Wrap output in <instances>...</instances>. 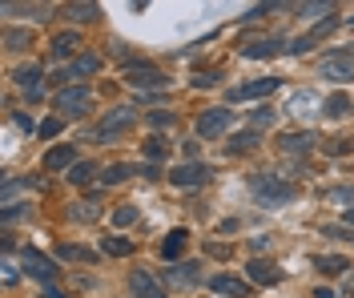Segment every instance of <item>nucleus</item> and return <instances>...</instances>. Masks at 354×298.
<instances>
[{
  "label": "nucleus",
  "mask_w": 354,
  "mask_h": 298,
  "mask_svg": "<svg viewBox=\"0 0 354 298\" xmlns=\"http://www.w3.org/2000/svg\"><path fill=\"white\" fill-rule=\"evenodd\" d=\"M250 189H254V198H258L266 209L282 206V202L294 198V185L282 182V178H274V174H258V178H250Z\"/></svg>",
  "instance_id": "f257e3e1"
},
{
  "label": "nucleus",
  "mask_w": 354,
  "mask_h": 298,
  "mask_svg": "<svg viewBox=\"0 0 354 298\" xmlns=\"http://www.w3.org/2000/svg\"><path fill=\"white\" fill-rule=\"evenodd\" d=\"M334 202H342L346 209H354V185H338V189H330Z\"/></svg>",
  "instance_id": "2f4dec72"
},
{
  "label": "nucleus",
  "mask_w": 354,
  "mask_h": 298,
  "mask_svg": "<svg viewBox=\"0 0 354 298\" xmlns=\"http://www.w3.org/2000/svg\"><path fill=\"white\" fill-rule=\"evenodd\" d=\"M322 234H330V238H351L354 242V230H342V226H326Z\"/></svg>",
  "instance_id": "4c0bfd02"
},
{
  "label": "nucleus",
  "mask_w": 354,
  "mask_h": 298,
  "mask_svg": "<svg viewBox=\"0 0 354 298\" xmlns=\"http://www.w3.org/2000/svg\"><path fill=\"white\" fill-rule=\"evenodd\" d=\"M28 209H32V206H4V226H8V222H17V218H24Z\"/></svg>",
  "instance_id": "f704fd0d"
},
{
  "label": "nucleus",
  "mask_w": 354,
  "mask_h": 298,
  "mask_svg": "<svg viewBox=\"0 0 354 298\" xmlns=\"http://www.w3.org/2000/svg\"><path fill=\"white\" fill-rule=\"evenodd\" d=\"M185 242H189V230H169L165 234V242H161V258L165 262H174V258H181V250H185Z\"/></svg>",
  "instance_id": "2eb2a0df"
},
{
  "label": "nucleus",
  "mask_w": 354,
  "mask_h": 298,
  "mask_svg": "<svg viewBox=\"0 0 354 298\" xmlns=\"http://www.w3.org/2000/svg\"><path fill=\"white\" fill-rule=\"evenodd\" d=\"M105 254L109 258H125V254H133V242L129 238H105Z\"/></svg>",
  "instance_id": "cd10ccee"
},
{
  "label": "nucleus",
  "mask_w": 354,
  "mask_h": 298,
  "mask_svg": "<svg viewBox=\"0 0 354 298\" xmlns=\"http://www.w3.org/2000/svg\"><path fill=\"white\" fill-rule=\"evenodd\" d=\"M73 209H77V214H73L77 222H88V218H97V202H81V206H73Z\"/></svg>",
  "instance_id": "72a5a7b5"
},
{
  "label": "nucleus",
  "mask_w": 354,
  "mask_h": 298,
  "mask_svg": "<svg viewBox=\"0 0 354 298\" xmlns=\"http://www.w3.org/2000/svg\"><path fill=\"white\" fill-rule=\"evenodd\" d=\"M133 174H137V169H133V165H109V169H105V178H101V182H105V185H117V182H125V178H133Z\"/></svg>",
  "instance_id": "c85d7f7f"
},
{
  "label": "nucleus",
  "mask_w": 354,
  "mask_h": 298,
  "mask_svg": "<svg viewBox=\"0 0 354 298\" xmlns=\"http://www.w3.org/2000/svg\"><path fill=\"white\" fill-rule=\"evenodd\" d=\"M278 89V77H262V81H254V85H238V89H230V101H254V97H266V93Z\"/></svg>",
  "instance_id": "f8f14e48"
},
{
  "label": "nucleus",
  "mask_w": 354,
  "mask_h": 298,
  "mask_svg": "<svg viewBox=\"0 0 354 298\" xmlns=\"http://www.w3.org/2000/svg\"><path fill=\"white\" fill-rule=\"evenodd\" d=\"M48 169H73L77 165V149L73 145H61V149H48V158H44Z\"/></svg>",
  "instance_id": "6ab92c4d"
},
{
  "label": "nucleus",
  "mask_w": 354,
  "mask_h": 298,
  "mask_svg": "<svg viewBox=\"0 0 354 298\" xmlns=\"http://www.w3.org/2000/svg\"><path fill=\"white\" fill-rule=\"evenodd\" d=\"M209 178V165H201V161H185V165H177L174 174H169V182L181 185V189H189V185H201Z\"/></svg>",
  "instance_id": "0eeeda50"
},
{
  "label": "nucleus",
  "mask_w": 354,
  "mask_h": 298,
  "mask_svg": "<svg viewBox=\"0 0 354 298\" xmlns=\"http://www.w3.org/2000/svg\"><path fill=\"white\" fill-rule=\"evenodd\" d=\"M169 121H174L169 113H149V125H153V129H161V125H169Z\"/></svg>",
  "instance_id": "ea45409f"
},
{
  "label": "nucleus",
  "mask_w": 354,
  "mask_h": 298,
  "mask_svg": "<svg viewBox=\"0 0 354 298\" xmlns=\"http://www.w3.org/2000/svg\"><path fill=\"white\" fill-rule=\"evenodd\" d=\"M61 258H73V262H85V258H93V250H85V246H61Z\"/></svg>",
  "instance_id": "473e14b6"
},
{
  "label": "nucleus",
  "mask_w": 354,
  "mask_h": 298,
  "mask_svg": "<svg viewBox=\"0 0 354 298\" xmlns=\"http://www.w3.org/2000/svg\"><path fill=\"white\" fill-rule=\"evenodd\" d=\"M230 125H234V113H230V109H205V113L198 117V133L201 138H221Z\"/></svg>",
  "instance_id": "39448f33"
},
{
  "label": "nucleus",
  "mask_w": 354,
  "mask_h": 298,
  "mask_svg": "<svg viewBox=\"0 0 354 298\" xmlns=\"http://www.w3.org/2000/svg\"><path fill=\"white\" fill-rule=\"evenodd\" d=\"M12 81L28 93V101H37V97H41V65H24V69H17V73H12Z\"/></svg>",
  "instance_id": "4468645a"
},
{
  "label": "nucleus",
  "mask_w": 354,
  "mask_h": 298,
  "mask_svg": "<svg viewBox=\"0 0 354 298\" xmlns=\"http://www.w3.org/2000/svg\"><path fill=\"white\" fill-rule=\"evenodd\" d=\"M28 41H32V32H21V28H8V32H4V45L8 48H21V45H28Z\"/></svg>",
  "instance_id": "c756f323"
},
{
  "label": "nucleus",
  "mask_w": 354,
  "mask_h": 298,
  "mask_svg": "<svg viewBox=\"0 0 354 298\" xmlns=\"http://www.w3.org/2000/svg\"><path fill=\"white\" fill-rule=\"evenodd\" d=\"M65 12L73 17V21H97V17H101V8H97V4H68Z\"/></svg>",
  "instance_id": "bb28decb"
},
{
  "label": "nucleus",
  "mask_w": 354,
  "mask_h": 298,
  "mask_svg": "<svg viewBox=\"0 0 354 298\" xmlns=\"http://www.w3.org/2000/svg\"><path fill=\"white\" fill-rule=\"evenodd\" d=\"M194 85H198V89H209V85H218V73H198V77H194Z\"/></svg>",
  "instance_id": "e433bc0d"
},
{
  "label": "nucleus",
  "mask_w": 354,
  "mask_h": 298,
  "mask_svg": "<svg viewBox=\"0 0 354 298\" xmlns=\"http://www.w3.org/2000/svg\"><path fill=\"white\" fill-rule=\"evenodd\" d=\"M209 290L221 298H245L250 295V282H242V278H234V274H214L209 278Z\"/></svg>",
  "instance_id": "9d476101"
},
{
  "label": "nucleus",
  "mask_w": 354,
  "mask_h": 298,
  "mask_svg": "<svg viewBox=\"0 0 354 298\" xmlns=\"http://www.w3.org/2000/svg\"><path fill=\"white\" fill-rule=\"evenodd\" d=\"M21 266H24V274L41 278V282H53V278L61 274V270H57V262H53V258H44L41 250H32V246H24V254H21Z\"/></svg>",
  "instance_id": "20e7f679"
},
{
  "label": "nucleus",
  "mask_w": 354,
  "mask_h": 298,
  "mask_svg": "<svg viewBox=\"0 0 354 298\" xmlns=\"http://www.w3.org/2000/svg\"><path fill=\"white\" fill-rule=\"evenodd\" d=\"M346 109H351V97H346V93H330V97L322 101V113L326 117H342Z\"/></svg>",
  "instance_id": "5701e85b"
},
{
  "label": "nucleus",
  "mask_w": 354,
  "mask_h": 298,
  "mask_svg": "<svg viewBox=\"0 0 354 298\" xmlns=\"http://www.w3.org/2000/svg\"><path fill=\"white\" fill-rule=\"evenodd\" d=\"M245 274L254 278V282H262V286H274V282H282V270H278L274 262H262V258H250Z\"/></svg>",
  "instance_id": "ddd939ff"
},
{
  "label": "nucleus",
  "mask_w": 354,
  "mask_h": 298,
  "mask_svg": "<svg viewBox=\"0 0 354 298\" xmlns=\"http://www.w3.org/2000/svg\"><path fill=\"white\" fill-rule=\"evenodd\" d=\"M44 298H68V295H61L57 286H48V290H44Z\"/></svg>",
  "instance_id": "a19ab883"
},
{
  "label": "nucleus",
  "mask_w": 354,
  "mask_h": 298,
  "mask_svg": "<svg viewBox=\"0 0 354 298\" xmlns=\"http://www.w3.org/2000/svg\"><path fill=\"white\" fill-rule=\"evenodd\" d=\"M310 145H318L314 133H282V141H278V149H282V153H306Z\"/></svg>",
  "instance_id": "a211bd4d"
},
{
  "label": "nucleus",
  "mask_w": 354,
  "mask_h": 298,
  "mask_svg": "<svg viewBox=\"0 0 354 298\" xmlns=\"http://www.w3.org/2000/svg\"><path fill=\"white\" fill-rule=\"evenodd\" d=\"M77 48H81V37H77V32H57V37H53V57H57V61H61V57H73Z\"/></svg>",
  "instance_id": "aec40b11"
},
{
  "label": "nucleus",
  "mask_w": 354,
  "mask_h": 298,
  "mask_svg": "<svg viewBox=\"0 0 354 298\" xmlns=\"http://www.w3.org/2000/svg\"><path fill=\"white\" fill-rule=\"evenodd\" d=\"M113 222H117V226H133V222H137V206H117Z\"/></svg>",
  "instance_id": "7c9ffc66"
},
{
  "label": "nucleus",
  "mask_w": 354,
  "mask_h": 298,
  "mask_svg": "<svg viewBox=\"0 0 354 298\" xmlns=\"http://www.w3.org/2000/svg\"><path fill=\"white\" fill-rule=\"evenodd\" d=\"M125 81L137 89H161L165 85V73L149 69V65H125Z\"/></svg>",
  "instance_id": "6e6552de"
},
{
  "label": "nucleus",
  "mask_w": 354,
  "mask_h": 298,
  "mask_svg": "<svg viewBox=\"0 0 354 298\" xmlns=\"http://www.w3.org/2000/svg\"><path fill=\"white\" fill-rule=\"evenodd\" d=\"M314 298H334V290H326V286H318V295Z\"/></svg>",
  "instance_id": "79ce46f5"
},
{
  "label": "nucleus",
  "mask_w": 354,
  "mask_h": 298,
  "mask_svg": "<svg viewBox=\"0 0 354 298\" xmlns=\"http://www.w3.org/2000/svg\"><path fill=\"white\" fill-rule=\"evenodd\" d=\"M169 282H174V286H194V282H198V262L174 266V270H169Z\"/></svg>",
  "instance_id": "4be33fe9"
},
{
  "label": "nucleus",
  "mask_w": 354,
  "mask_h": 298,
  "mask_svg": "<svg viewBox=\"0 0 354 298\" xmlns=\"http://www.w3.org/2000/svg\"><path fill=\"white\" fill-rule=\"evenodd\" d=\"M351 21H354V17H351Z\"/></svg>",
  "instance_id": "a18cd8bd"
},
{
  "label": "nucleus",
  "mask_w": 354,
  "mask_h": 298,
  "mask_svg": "<svg viewBox=\"0 0 354 298\" xmlns=\"http://www.w3.org/2000/svg\"><path fill=\"white\" fill-rule=\"evenodd\" d=\"M57 133H61V121H57V117H48V121L41 125V138H57Z\"/></svg>",
  "instance_id": "c9c22d12"
},
{
  "label": "nucleus",
  "mask_w": 354,
  "mask_h": 298,
  "mask_svg": "<svg viewBox=\"0 0 354 298\" xmlns=\"http://www.w3.org/2000/svg\"><path fill=\"white\" fill-rule=\"evenodd\" d=\"M351 262L342 258V254H322V258H314V270L318 274H338V270H346Z\"/></svg>",
  "instance_id": "412c9836"
},
{
  "label": "nucleus",
  "mask_w": 354,
  "mask_h": 298,
  "mask_svg": "<svg viewBox=\"0 0 354 298\" xmlns=\"http://www.w3.org/2000/svg\"><path fill=\"white\" fill-rule=\"evenodd\" d=\"M129 125H133V109H129V105H121V109H113V113L97 125V138L109 141L113 133H121V129H129Z\"/></svg>",
  "instance_id": "1a4fd4ad"
},
{
  "label": "nucleus",
  "mask_w": 354,
  "mask_h": 298,
  "mask_svg": "<svg viewBox=\"0 0 354 298\" xmlns=\"http://www.w3.org/2000/svg\"><path fill=\"white\" fill-rule=\"evenodd\" d=\"M254 145H258V129H245V133H234V138H230V149H234V153H245V149H254Z\"/></svg>",
  "instance_id": "a878e982"
},
{
  "label": "nucleus",
  "mask_w": 354,
  "mask_h": 298,
  "mask_svg": "<svg viewBox=\"0 0 354 298\" xmlns=\"http://www.w3.org/2000/svg\"><path fill=\"white\" fill-rule=\"evenodd\" d=\"M93 174H97V165H93V161H77V165L68 169V182H73V185H88V182H93Z\"/></svg>",
  "instance_id": "b1692460"
},
{
  "label": "nucleus",
  "mask_w": 354,
  "mask_h": 298,
  "mask_svg": "<svg viewBox=\"0 0 354 298\" xmlns=\"http://www.w3.org/2000/svg\"><path fill=\"white\" fill-rule=\"evenodd\" d=\"M165 153H169V141L161 138V133L145 141V158H149V161H157V165H161V161H165Z\"/></svg>",
  "instance_id": "393cba45"
},
{
  "label": "nucleus",
  "mask_w": 354,
  "mask_h": 298,
  "mask_svg": "<svg viewBox=\"0 0 354 298\" xmlns=\"http://www.w3.org/2000/svg\"><path fill=\"white\" fill-rule=\"evenodd\" d=\"M278 48H286V41L282 37H262V41H250V45H242L245 57H274ZM290 53V48H286Z\"/></svg>",
  "instance_id": "f3484780"
},
{
  "label": "nucleus",
  "mask_w": 354,
  "mask_h": 298,
  "mask_svg": "<svg viewBox=\"0 0 354 298\" xmlns=\"http://www.w3.org/2000/svg\"><path fill=\"white\" fill-rule=\"evenodd\" d=\"M17 266H12V258H4V282H8V286H12V282H17Z\"/></svg>",
  "instance_id": "58836bf2"
},
{
  "label": "nucleus",
  "mask_w": 354,
  "mask_h": 298,
  "mask_svg": "<svg viewBox=\"0 0 354 298\" xmlns=\"http://www.w3.org/2000/svg\"><path fill=\"white\" fill-rule=\"evenodd\" d=\"M346 226H354V209H346Z\"/></svg>",
  "instance_id": "37998d69"
},
{
  "label": "nucleus",
  "mask_w": 354,
  "mask_h": 298,
  "mask_svg": "<svg viewBox=\"0 0 354 298\" xmlns=\"http://www.w3.org/2000/svg\"><path fill=\"white\" fill-rule=\"evenodd\" d=\"M129 290H133V298H165V286H161L157 274H149V270H133Z\"/></svg>",
  "instance_id": "423d86ee"
},
{
  "label": "nucleus",
  "mask_w": 354,
  "mask_h": 298,
  "mask_svg": "<svg viewBox=\"0 0 354 298\" xmlns=\"http://www.w3.org/2000/svg\"><path fill=\"white\" fill-rule=\"evenodd\" d=\"M334 24H338L334 17H330V21H322V24H314V28H310L306 37H298V41H290V53H306L310 45H318V37H326V32H334Z\"/></svg>",
  "instance_id": "dca6fc26"
},
{
  "label": "nucleus",
  "mask_w": 354,
  "mask_h": 298,
  "mask_svg": "<svg viewBox=\"0 0 354 298\" xmlns=\"http://www.w3.org/2000/svg\"><path fill=\"white\" fill-rule=\"evenodd\" d=\"M101 69V57H93V53H85V57H77L68 69L57 73V81H77V77H93V73Z\"/></svg>",
  "instance_id": "9b49d317"
},
{
  "label": "nucleus",
  "mask_w": 354,
  "mask_h": 298,
  "mask_svg": "<svg viewBox=\"0 0 354 298\" xmlns=\"http://www.w3.org/2000/svg\"><path fill=\"white\" fill-rule=\"evenodd\" d=\"M318 77L322 81H354V57L351 53H330L318 61Z\"/></svg>",
  "instance_id": "7ed1b4c3"
},
{
  "label": "nucleus",
  "mask_w": 354,
  "mask_h": 298,
  "mask_svg": "<svg viewBox=\"0 0 354 298\" xmlns=\"http://www.w3.org/2000/svg\"><path fill=\"white\" fill-rule=\"evenodd\" d=\"M346 298H354V286H351V282H346Z\"/></svg>",
  "instance_id": "c03bdc74"
},
{
  "label": "nucleus",
  "mask_w": 354,
  "mask_h": 298,
  "mask_svg": "<svg viewBox=\"0 0 354 298\" xmlns=\"http://www.w3.org/2000/svg\"><path fill=\"white\" fill-rule=\"evenodd\" d=\"M53 105H57V113L65 117H81L93 109V89H85V85H68V89H61L57 97H53Z\"/></svg>",
  "instance_id": "f03ea898"
}]
</instances>
